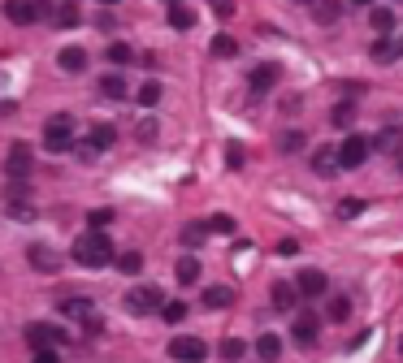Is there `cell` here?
I'll list each match as a JSON object with an SVG mask.
<instances>
[{
  "mask_svg": "<svg viewBox=\"0 0 403 363\" xmlns=\"http://www.w3.org/2000/svg\"><path fill=\"white\" fill-rule=\"evenodd\" d=\"M31 169H35V165H31V147H27V143H13L9 156H5V173H9L13 182H27Z\"/></svg>",
  "mask_w": 403,
  "mask_h": 363,
  "instance_id": "30bf717a",
  "label": "cell"
},
{
  "mask_svg": "<svg viewBox=\"0 0 403 363\" xmlns=\"http://www.w3.org/2000/svg\"><path fill=\"white\" fill-rule=\"evenodd\" d=\"M403 57V39H390V35H382L373 43V61L377 65H390V61H399Z\"/></svg>",
  "mask_w": 403,
  "mask_h": 363,
  "instance_id": "2e32d148",
  "label": "cell"
},
{
  "mask_svg": "<svg viewBox=\"0 0 403 363\" xmlns=\"http://www.w3.org/2000/svg\"><path fill=\"white\" fill-rule=\"evenodd\" d=\"M5 18L13 26H31L44 18H57V5L53 0H5Z\"/></svg>",
  "mask_w": 403,
  "mask_h": 363,
  "instance_id": "7a4b0ae2",
  "label": "cell"
},
{
  "mask_svg": "<svg viewBox=\"0 0 403 363\" xmlns=\"http://www.w3.org/2000/svg\"><path fill=\"white\" fill-rule=\"evenodd\" d=\"M273 307H278V311H291L299 299H304V294H299V285H291V281H273Z\"/></svg>",
  "mask_w": 403,
  "mask_h": 363,
  "instance_id": "e0dca14e",
  "label": "cell"
},
{
  "mask_svg": "<svg viewBox=\"0 0 403 363\" xmlns=\"http://www.w3.org/2000/svg\"><path fill=\"white\" fill-rule=\"evenodd\" d=\"M27 259H31L39 273H57V268H61V255H57L53 247H44V242H31V247H27Z\"/></svg>",
  "mask_w": 403,
  "mask_h": 363,
  "instance_id": "5bb4252c",
  "label": "cell"
},
{
  "mask_svg": "<svg viewBox=\"0 0 403 363\" xmlns=\"http://www.w3.org/2000/svg\"><path fill=\"white\" fill-rule=\"evenodd\" d=\"M369 26H373L377 35H390V31H395V9H390V5H373V9H369Z\"/></svg>",
  "mask_w": 403,
  "mask_h": 363,
  "instance_id": "7402d4cb",
  "label": "cell"
},
{
  "mask_svg": "<svg viewBox=\"0 0 403 363\" xmlns=\"http://www.w3.org/2000/svg\"><path fill=\"white\" fill-rule=\"evenodd\" d=\"M13 109H18V100H0V117H9Z\"/></svg>",
  "mask_w": 403,
  "mask_h": 363,
  "instance_id": "7dc6e473",
  "label": "cell"
},
{
  "mask_svg": "<svg viewBox=\"0 0 403 363\" xmlns=\"http://www.w3.org/2000/svg\"><path fill=\"white\" fill-rule=\"evenodd\" d=\"M312 173H317V177H334V173H343L338 147H317V151H312Z\"/></svg>",
  "mask_w": 403,
  "mask_h": 363,
  "instance_id": "4fadbf2b",
  "label": "cell"
},
{
  "mask_svg": "<svg viewBox=\"0 0 403 363\" xmlns=\"http://www.w3.org/2000/svg\"><path fill=\"white\" fill-rule=\"evenodd\" d=\"M295 5H308V9H312V5H317V0H295Z\"/></svg>",
  "mask_w": 403,
  "mask_h": 363,
  "instance_id": "c3c4849f",
  "label": "cell"
},
{
  "mask_svg": "<svg viewBox=\"0 0 403 363\" xmlns=\"http://www.w3.org/2000/svg\"><path fill=\"white\" fill-rule=\"evenodd\" d=\"M364 207H369L364 199H338V217L343 221H356V217H364Z\"/></svg>",
  "mask_w": 403,
  "mask_h": 363,
  "instance_id": "e575fe53",
  "label": "cell"
},
{
  "mask_svg": "<svg viewBox=\"0 0 403 363\" xmlns=\"http://www.w3.org/2000/svg\"><path fill=\"white\" fill-rule=\"evenodd\" d=\"M399 173H403V156H399Z\"/></svg>",
  "mask_w": 403,
  "mask_h": 363,
  "instance_id": "f5cc1de1",
  "label": "cell"
},
{
  "mask_svg": "<svg viewBox=\"0 0 403 363\" xmlns=\"http://www.w3.org/2000/svg\"><path fill=\"white\" fill-rule=\"evenodd\" d=\"M169 359L173 363H204L209 359V342H199V337H173L169 342Z\"/></svg>",
  "mask_w": 403,
  "mask_h": 363,
  "instance_id": "52a82bcc",
  "label": "cell"
},
{
  "mask_svg": "<svg viewBox=\"0 0 403 363\" xmlns=\"http://www.w3.org/2000/svg\"><path fill=\"white\" fill-rule=\"evenodd\" d=\"M351 316V299L347 294H334L330 303H325V320H334V324H343Z\"/></svg>",
  "mask_w": 403,
  "mask_h": 363,
  "instance_id": "83f0119b",
  "label": "cell"
},
{
  "mask_svg": "<svg viewBox=\"0 0 403 363\" xmlns=\"http://www.w3.org/2000/svg\"><path fill=\"white\" fill-rule=\"evenodd\" d=\"M61 316H65V320H83L87 333L100 329V316H95V303H91V299H65V303H61Z\"/></svg>",
  "mask_w": 403,
  "mask_h": 363,
  "instance_id": "9c48e42d",
  "label": "cell"
},
{
  "mask_svg": "<svg viewBox=\"0 0 403 363\" xmlns=\"http://www.w3.org/2000/svg\"><path fill=\"white\" fill-rule=\"evenodd\" d=\"M157 307H165V290L157 281H143L126 294V311H131V316H147V311H157Z\"/></svg>",
  "mask_w": 403,
  "mask_h": 363,
  "instance_id": "3957f363",
  "label": "cell"
},
{
  "mask_svg": "<svg viewBox=\"0 0 403 363\" xmlns=\"http://www.w3.org/2000/svg\"><path fill=\"white\" fill-rule=\"evenodd\" d=\"M399 350H403V342H399Z\"/></svg>",
  "mask_w": 403,
  "mask_h": 363,
  "instance_id": "db71d44e",
  "label": "cell"
},
{
  "mask_svg": "<svg viewBox=\"0 0 403 363\" xmlns=\"http://www.w3.org/2000/svg\"><path fill=\"white\" fill-rule=\"evenodd\" d=\"M209 233H213V229H209V221H191V225H183V247H191V251H195V247H204V242H209Z\"/></svg>",
  "mask_w": 403,
  "mask_h": 363,
  "instance_id": "603a6c76",
  "label": "cell"
},
{
  "mask_svg": "<svg viewBox=\"0 0 403 363\" xmlns=\"http://www.w3.org/2000/svg\"><path fill=\"white\" fill-rule=\"evenodd\" d=\"M117 273H126V277L143 273V255H139V251H121V255H117Z\"/></svg>",
  "mask_w": 403,
  "mask_h": 363,
  "instance_id": "1f68e13d",
  "label": "cell"
},
{
  "mask_svg": "<svg viewBox=\"0 0 403 363\" xmlns=\"http://www.w3.org/2000/svg\"><path fill=\"white\" fill-rule=\"evenodd\" d=\"M351 5H373V0H351Z\"/></svg>",
  "mask_w": 403,
  "mask_h": 363,
  "instance_id": "681fc988",
  "label": "cell"
},
{
  "mask_svg": "<svg viewBox=\"0 0 403 363\" xmlns=\"http://www.w3.org/2000/svg\"><path fill=\"white\" fill-rule=\"evenodd\" d=\"M53 22H61V26H79V9H74V5H61Z\"/></svg>",
  "mask_w": 403,
  "mask_h": 363,
  "instance_id": "b9f144b4",
  "label": "cell"
},
{
  "mask_svg": "<svg viewBox=\"0 0 403 363\" xmlns=\"http://www.w3.org/2000/svg\"><path fill=\"white\" fill-rule=\"evenodd\" d=\"M373 151H382V156H403V130L399 125H382L373 135Z\"/></svg>",
  "mask_w": 403,
  "mask_h": 363,
  "instance_id": "7c38bea8",
  "label": "cell"
},
{
  "mask_svg": "<svg viewBox=\"0 0 403 363\" xmlns=\"http://www.w3.org/2000/svg\"><path fill=\"white\" fill-rule=\"evenodd\" d=\"M113 259H117V251H113V238L105 229H87L74 242V264H83V268H109Z\"/></svg>",
  "mask_w": 403,
  "mask_h": 363,
  "instance_id": "6da1fadb",
  "label": "cell"
},
{
  "mask_svg": "<svg viewBox=\"0 0 403 363\" xmlns=\"http://www.w3.org/2000/svg\"><path fill=\"white\" fill-rule=\"evenodd\" d=\"M295 251H299V242H295V238H282V242H278V255H295Z\"/></svg>",
  "mask_w": 403,
  "mask_h": 363,
  "instance_id": "bcb514c9",
  "label": "cell"
},
{
  "mask_svg": "<svg viewBox=\"0 0 403 363\" xmlns=\"http://www.w3.org/2000/svg\"><path fill=\"white\" fill-rule=\"evenodd\" d=\"M209 5H213L221 18H234V0H209Z\"/></svg>",
  "mask_w": 403,
  "mask_h": 363,
  "instance_id": "ee69618b",
  "label": "cell"
},
{
  "mask_svg": "<svg viewBox=\"0 0 403 363\" xmlns=\"http://www.w3.org/2000/svg\"><path fill=\"white\" fill-rule=\"evenodd\" d=\"M27 342L35 346V350H48V346H61V342H70V333L61 329V324H48V320H31L27 329Z\"/></svg>",
  "mask_w": 403,
  "mask_h": 363,
  "instance_id": "5b68a950",
  "label": "cell"
},
{
  "mask_svg": "<svg viewBox=\"0 0 403 363\" xmlns=\"http://www.w3.org/2000/svg\"><path fill=\"white\" fill-rule=\"evenodd\" d=\"M100 95L105 100H126V78L121 74H105L100 78Z\"/></svg>",
  "mask_w": 403,
  "mask_h": 363,
  "instance_id": "4316f807",
  "label": "cell"
},
{
  "mask_svg": "<svg viewBox=\"0 0 403 363\" xmlns=\"http://www.w3.org/2000/svg\"><path fill=\"white\" fill-rule=\"evenodd\" d=\"M100 5H117V0H100Z\"/></svg>",
  "mask_w": 403,
  "mask_h": 363,
  "instance_id": "816d5d0a",
  "label": "cell"
},
{
  "mask_svg": "<svg viewBox=\"0 0 403 363\" xmlns=\"http://www.w3.org/2000/svg\"><path fill=\"white\" fill-rule=\"evenodd\" d=\"M139 104H143V109H157V104H161V83H143L139 87Z\"/></svg>",
  "mask_w": 403,
  "mask_h": 363,
  "instance_id": "74e56055",
  "label": "cell"
},
{
  "mask_svg": "<svg viewBox=\"0 0 403 363\" xmlns=\"http://www.w3.org/2000/svg\"><path fill=\"white\" fill-rule=\"evenodd\" d=\"M209 52H213V57H239V43H234L230 35H217V39L209 43Z\"/></svg>",
  "mask_w": 403,
  "mask_h": 363,
  "instance_id": "836d02e7",
  "label": "cell"
},
{
  "mask_svg": "<svg viewBox=\"0 0 403 363\" xmlns=\"http://www.w3.org/2000/svg\"><path fill=\"white\" fill-rule=\"evenodd\" d=\"M256 355H260L265 363H278V359H282V337H278V333H260V337H256Z\"/></svg>",
  "mask_w": 403,
  "mask_h": 363,
  "instance_id": "44dd1931",
  "label": "cell"
},
{
  "mask_svg": "<svg viewBox=\"0 0 403 363\" xmlns=\"http://www.w3.org/2000/svg\"><path fill=\"white\" fill-rule=\"evenodd\" d=\"M199 303H204L209 311H225V307L234 303V290H230V285H209V290L199 294Z\"/></svg>",
  "mask_w": 403,
  "mask_h": 363,
  "instance_id": "ac0fdd59",
  "label": "cell"
},
{
  "mask_svg": "<svg viewBox=\"0 0 403 363\" xmlns=\"http://www.w3.org/2000/svg\"><path fill=\"white\" fill-rule=\"evenodd\" d=\"M312 18H317L321 26H334V22L343 18V5H338V0H317V5H312Z\"/></svg>",
  "mask_w": 403,
  "mask_h": 363,
  "instance_id": "d4e9b609",
  "label": "cell"
},
{
  "mask_svg": "<svg viewBox=\"0 0 403 363\" xmlns=\"http://www.w3.org/2000/svg\"><path fill=\"white\" fill-rule=\"evenodd\" d=\"M295 285H299V294H304V299H321V294H325V285H330V277H325L321 268H304Z\"/></svg>",
  "mask_w": 403,
  "mask_h": 363,
  "instance_id": "9a60e30c",
  "label": "cell"
},
{
  "mask_svg": "<svg viewBox=\"0 0 403 363\" xmlns=\"http://www.w3.org/2000/svg\"><path fill=\"white\" fill-rule=\"evenodd\" d=\"M169 26H173V31H195V9L173 5V9H169Z\"/></svg>",
  "mask_w": 403,
  "mask_h": 363,
  "instance_id": "f1b7e54d",
  "label": "cell"
},
{
  "mask_svg": "<svg viewBox=\"0 0 403 363\" xmlns=\"http://www.w3.org/2000/svg\"><path fill=\"white\" fill-rule=\"evenodd\" d=\"M209 229H213V233H234V217L217 212V217H209Z\"/></svg>",
  "mask_w": 403,
  "mask_h": 363,
  "instance_id": "ab89813d",
  "label": "cell"
},
{
  "mask_svg": "<svg viewBox=\"0 0 403 363\" xmlns=\"http://www.w3.org/2000/svg\"><path fill=\"white\" fill-rule=\"evenodd\" d=\"M105 57H109V65H131V61H135V48H131V43H121V39H113Z\"/></svg>",
  "mask_w": 403,
  "mask_h": 363,
  "instance_id": "f546056e",
  "label": "cell"
},
{
  "mask_svg": "<svg viewBox=\"0 0 403 363\" xmlns=\"http://www.w3.org/2000/svg\"><path fill=\"white\" fill-rule=\"evenodd\" d=\"M157 135H161L157 121H139V143H157Z\"/></svg>",
  "mask_w": 403,
  "mask_h": 363,
  "instance_id": "60d3db41",
  "label": "cell"
},
{
  "mask_svg": "<svg viewBox=\"0 0 403 363\" xmlns=\"http://www.w3.org/2000/svg\"><path fill=\"white\" fill-rule=\"evenodd\" d=\"M351 117H356V100H343V104H334V109H330V121L334 125H351Z\"/></svg>",
  "mask_w": 403,
  "mask_h": 363,
  "instance_id": "d6a6232c",
  "label": "cell"
},
{
  "mask_svg": "<svg viewBox=\"0 0 403 363\" xmlns=\"http://www.w3.org/2000/svg\"><path fill=\"white\" fill-rule=\"evenodd\" d=\"M369 151H373V139H364V135H347V139L338 143V160H343V169H360V165L369 160Z\"/></svg>",
  "mask_w": 403,
  "mask_h": 363,
  "instance_id": "ba28073f",
  "label": "cell"
},
{
  "mask_svg": "<svg viewBox=\"0 0 403 363\" xmlns=\"http://www.w3.org/2000/svg\"><path fill=\"white\" fill-rule=\"evenodd\" d=\"M57 65H61L65 74H83V69H87V52H83L79 43H70V48H61V57H57Z\"/></svg>",
  "mask_w": 403,
  "mask_h": 363,
  "instance_id": "d6986e66",
  "label": "cell"
},
{
  "mask_svg": "<svg viewBox=\"0 0 403 363\" xmlns=\"http://www.w3.org/2000/svg\"><path fill=\"white\" fill-rule=\"evenodd\" d=\"M109 221H113V207H91V212H87V225L91 229H105Z\"/></svg>",
  "mask_w": 403,
  "mask_h": 363,
  "instance_id": "f35d334b",
  "label": "cell"
},
{
  "mask_svg": "<svg viewBox=\"0 0 403 363\" xmlns=\"http://www.w3.org/2000/svg\"><path fill=\"white\" fill-rule=\"evenodd\" d=\"M165 5H169V9H173V5H183V0H165Z\"/></svg>",
  "mask_w": 403,
  "mask_h": 363,
  "instance_id": "f907efd6",
  "label": "cell"
},
{
  "mask_svg": "<svg viewBox=\"0 0 403 363\" xmlns=\"http://www.w3.org/2000/svg\"><path fill=\"white\" fill-rule=\"evenodd\" d=\"M199 273H204V268H199V259H195V255H183V259H178V268H173V277H178L183 285H195V281H199Z\"/></svg>",
  "mask_w": 403,
  "mask_h": 363,
  "instance_id": "484cf974",
  "label": "cell"
},
{
  "mask_svg": "<svg viewBox=\"0 0 403 363\" xmlns=\"http://www.w3.org/2000/svg\"><path fill=\"white\" fill-rule=\"evenodd\" d=\"M117 143V130L109 125V121H100V125H91V135H87V147L91 151H109Z\"/></svg>",
  "mask_w": 403,
  "mask_h": 363,
  "instance_id": "ffe728a7",
  "label": "cell"
},
{
  "mask_svg": "<svg viewBox=\"0 0 403 363\" xmlns=\"http://www.w3.org/2000/svg\"><path fill=\"white\" fill-rule=\"evenodd\" d=\"M247 355V342H243V337H225V342H221V359L225 363H239Z\"/></svg>",
  "mask_w": 403,
  "mask_h": 363,
  "instance_id": "4dcf8cb0",
  "label": "cell"
},
{
  "mask_svg": "<svg viewBox=\"0 0 403 363\" xmlns=\"http://www.w3.org/2000/svg\"><path fill=\"white\" fill-rule=\"evenodd\" d=\"M278 78H282V69L265 61V65H256V69L247 74V87L256 91V95H265V91H273V87H278Z\"/></svg>",
  "mask_w": 403,
  "mask_h": 363,
  "instance_id": "8fae6325",
  "label": "cell"
},
{
  "mask_svg": "<svg viewBox=\"0 0 403 363\" xmlns=\"http://www.w3.org/2000/svg\"><path fill=\"white\" fill-rule=\"evenodd\" d=\"M317 333H321V316H317L312 307H299L295 316H291V342L312 346V342H317Z\"/></svg>",
  "mask_w": 403,
  "mask_h": 363,
  "instance_id": "8992f818",
  "label": "cell"
},
{
  "mask_svg": "<svg viewBox=\"0 0 403 363\" xmlns=\"http://www.w3.org/2000/svg\"><path fill=\"white\" fill-rule=\"evenodd\" d=\"M5 212H9L13 221H35V207H31L27 199H9V207H5Z\"/></svg>",
  "mask_w": 403,
  "mask_h": 363,
  "instance_id": "d590c367",
  "label": "cell"
},
{
  "mask_svg": "<svg viewBox=\"0 0 403 363\" xmlns=\"http://www.w3.org/2000/svg\"><path fill=\"white\" fill-rule=\"evenodd\" d=\"M161 316H165V324H183V320H187V303H178V299L165 303V307H161Z\"/></svg>",
  "mask_w": 403,
  "mask_h": 363,
  "instance_id": "8d00e7d4",
  "label": "cell"
},
{
  "mask_svg": "<svg viewBox=\"0 0 403 363\" xmlns=\"http://www.w3.org/2000/svg\"><path fill=\"white\" fill-rule=\"evenodd\" d=\"M225 165H230V169H243V147H239V143H225Z\"/></svg>",
  "mask_w": 403,
  "mask_h": 363,
  "instance_id": "7bdbcfd3",
  "label": "cell"
},
{
  "mask_svg": "<svg viewBox=\"0 0 403 363\" xmlns=\"http://www.w3.org/2000/svg\"><path fill=\"white\" fill-rule=\"evenodd\" d=\"M35 363H61V359H57L53 346H48V350H35Z\"/></svg>",
  "mask_w": 403,
  "mask_h": 363,
  "instance_id": "f6af8a7d",
  "label": "cell"
},
{
  "mask_svg": "<svg viewBox=\"0 0 403 363\" xmlns=\"http://www.w3.org/2000/svg\"><path fill=\"white\" fill-rule=\"evenodd\" d=\"M304 147H308L304 130H282V135H278V151L282 156H295V151H304Z\"/></svg>",
  "mask_w": 403,
  "mask_h": 363,
  "instance_id": "cb8c5ba5",
  "label": "cell"
},
{
  "mask_svg": "<svg viewBox=\"0 0 403 363\" xmlns=\"http://www.w3.org/2000/svg\"><path fill=\"white\" fill-rule=\"evenodd\" d=\"M44 147L48 151H70L74 147V117L70 113H57L44 121Z\"/></svg>",
  "mask_w": 403,
  "mask_h": 363,
  "instance_id": "277c9868",
  "label": "cell"
}]
</instances>
